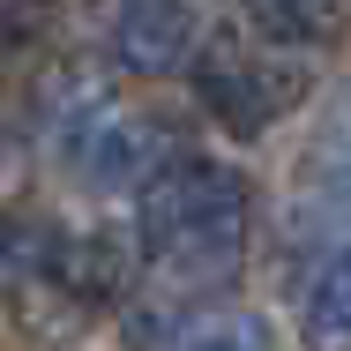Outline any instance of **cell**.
Returning a JSON list of instances; mask_svg holds the SVG:
<instances>
[{"label": "cell", "instance_id": "obj_2", "mask_svg": "<svg viewBox=\"0 0 351 351\" xmlns=\"http://www.w3.org/2000/svg\"><path fill=\"white\" fill-rule=\"evenodd\" d=\"M247 254V180L217 157H172L149 172L135 217V262L157 291H210Z\"/></svg>", "mask_w": 351, "mask_h": 351}, {"label": "cell", "instance_id": "obj_6", "mask_svg": "<svg viewBox=\"0 0 351 351\" xmlns=\"http://www.w3.org/2000/svg\"><path fill=\"white\" fill-rule=\"evenodd\" d=\"M299 337H306V351H351V239L322 262L306 314H299Z\"/></svg>", "mask_w": 351, "mask_h": 351}, {"label": "cell", "instance_id": "obj_4", "mask_svg": "<svg viewBox=\"0 0 351 351\" xmlns=\"http://www.w3.org/2000/svg\"><path fill=\"white\" fill-rule=\"evenodd\" d=\"M195 0H112V53L128 75H172L195 60Z\"/></svg>", "mask_w": 351, "mask_h": 351}, {"label": "cell", "instance_id": "obj_7", "mask_svg": "<svg viewBox=\"0 0 351 351\" xmlns=\"http://www.w3.org/2000/svg\"><path fill=\"white\" fill-rule=\"evenodd\" d=\"M239 8L269 45H291V53L299 45H329L351 15V0H239Z\"/></svg>", "mask_w": 351, "mask_h": 351}, {"label": "cell", "instance_id": "obj_5", "mask_svg": "<svg viewBox=\"0 0 351 351\" xmlns=\"http://www.w3.org/2000/svg\"><path fill=\"white\" fill-rule=\"evenodd\" d=\"M157 351H277V329L254 306H195Z\"/></svg>", "mask_w": 351, "mask_h": 351}, {"label": "cell", "instance_id": "obj_3", "mask_svg": "<svg viewBox=\"0 0 351 351\" xmlns=\"http://www.w3.org/2000/svg\"><path fill=\"white\" fill-rule=\"evenodd\" d=\"M187 75H195V97L217 112V128H232V135H269L314 90V75L291 45H269V38L254 45V38H232V30L202 38Z\"/></svg>", "mask_w": 351, "mask_h": 351}, {"label": "cell", "instance_id": "obj_1", "mask_svg": "<svg viewBox=\"0 0 351 351\" xmlns=\"http://www.w3.org/2000/svg\"><path fill=\"white\" fill-rule=\"evenodd\" d=\"M135 254L105 232L60 224L45 210H8L0 217V284H8V314L23 337L60 344L75 329H90L105 306L128 299Z\"/></svg>", "mask_w": 351, "mask_h": 351}]
</instances>
